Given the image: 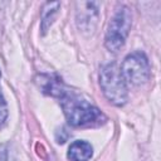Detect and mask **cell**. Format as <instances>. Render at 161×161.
I'll return each mask as SVG.
<instances>
[{
  "label": "cell",
  "mask_w": 161,
  "mask_h": 161,
  "mask_svg": "<svg viewBox=\"0 0 161 161\" xmlns=\"http://www.w3.org/2000/svg\"><path fill=\"white\" fill-rule=\"evenodd\" d=\"M119 69L125 82L132 86L143 84L150 78V64L147 57L142 52H133L128 54Z\"/></svg>",
  "instance_id": "277c9868"
},
{
  "label": "cell",
  "mask_w": 161,
  "mask_h": 161,
  "mask_svg": "<svg viewBox=\"0 0 161 161\" xmlns=\"http://www.w3.org/2000/svg\"><path fill=\"white\" fill-rule=\"evenodd\" d=\"M59 5L60 4L58 1H55V3H47L43 6V11H42V30H43V33H45L48 26L52 24L54 14L57 13Z\"/></svg>",
  "instance_id": "8992f818"
},
{
  "label": "cell",
  "mask_w": 161,
  "mask_h": 161,
  "mask_svg": "<svg viewBox=\"0 0 161 161\" xmlns=\"http://www.w3.org/2000/svg\"><path fill=\"white\" fill-rule=\"evenodd\" d=\"M131 28V11L127 6L122 5L112 18L107 34L104 45L111 52H117L125 44Z\"/></svg>",
  "instance_id": "3957f363"
},
{
  "label": "cell",
  "mask_w": 161,
  "mask_h": 161,
  "mask_svg": "<svg viewBox=\"0 0 161 161\" xmlns=\"http://www.w3.org/2000/svg\"><path fill=\"white\" fill-rule=\"evenodd\" d=\"M8 117V107H6V102L4 99V97L0 94V126L4 125V122L6 121Z\"/></svg>",
  "instance_id": "52a82bcc"
},
{
  "label": "cell",
  "mask_w": 161,
  "mask_h": 161,
  "mask_svg": "<svg viewBox=\"0 0 161 161\" xmlns=\"http://www.w3.org/2000/svg\"><path fill=\"white\" fill-rule=\"evenodd\" d=\"M0 75H1V73H0Z\"/></svg>",
  "instance_id": "9c48e42d"
},
{
  "label": "cell",
  "mask_w": 161,
  "mask_h": 161,
  "mask_svg": "<svg viewBox=\"0 0 161 161\" xmlns=\"http://www.w3.org/2000/svg\"><path fill=\"white\" fill-rule=\"evenodd\" d=\"M0 161H8V151L1 145H0Z\"/></svg>",
  "instance_id": "ba28073f"
},
{
  "label": "cell",
  "mask_w": 161,
  "mask_h": 161,
  "mask_svg": "<svg viewBox=\"0 0 161 161\" xmlns=\"http://www.w3.org/2000/svg\"><path fill=\"white\" fill-rule=\"evenodd\" d=\"M92 156V146L87 141H74L68 148L70 161H88Z\"/></svg>",
  "instance_id": "5b68a950"
},
{
  "label": "cell",
  "mask_w": 161,
  "mask_h": 161,
  "mask_svg": "<svg viewBox=\"0 0 161 161\" xmlns=\"http://www.w3.org/2000/svg\"><path fill=\"white\" fill-rule=\"evenodd\" d=\"M99 84L104 97L114 106H123L127 101V86L121 69L116 63H108L102 67L99 73Z\"/></svg>",
  "instance_id": "7a4b0ae2"
},
{
  "label": "cell",
  "mask_w": 161,
  "mask_h": 161,
  "mask_svg": "<svg viewBox=\"0 0 161 161\" xmlns=\"http://www.w3.org/2000/svg\"><path fill=\"white\" fill-rule=\"evenodd\" d=\"M59 99L64 116L70 126L83 127L98 125L102 122V119H106L103 113L97 107L69 91H65Z\"/></svg>",
  "instance_id": "6da1fadb"
}]
</instances>
